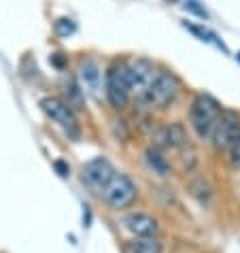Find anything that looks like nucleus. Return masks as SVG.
<instances>
[{"instance_id": "17", "label": "nucleus", "mask_w": 240, "mask_h": 253, "mask_svg": "<svg viewBox=\"0 0 240 253\" xmlns=\"http://www.w3.org/2000/svg\"><path fill=\"white\" fill-rule=\"evenodd\" d=\"M228 153H230V164L234 168H240V134L232 140V145L228 147Z\"/></svg>"}, {"instance_id": "13", "label": "nucleus", "mask_w": 240, "mask_h": 253, "mask_svg": "<svg viewBox=\"0 0 240 253\" xmlns=\"http://www.w3.org/2000/svg\"><path fill=\"white\" fill-rule=\"evenodd\" d=\"M183 28L192 32L196 39L204 41V43H210V45H215L217 49H221L223 53H228V47H225V43H223V41L217 37V34H215L213 30H208L206 26H202V24H192V22H183Z\"/></svg>"}, {"instance_id": "1", "label": "nucleus", "mask_w": 240, "mask_h": 253, "mask_svg": "<svg viewBox=\"0 0 240 253\" xmlns=\"http://www.w3.org/2000/svg\"><path fill=\"white\" fill-rule=\"evenodd\" d=\"M219 115H221V104L210 94H198L189 109V124L200 140H208Z\"/></svg>"}, {"instance_id": "9", "label": "nucleus", "mask_w": 240, "mask_h": 253, "mask_svg": "<svg viewBox=\"0 0 240 253\" xmlns=\"http://www.w3.org/2000/svg\"><path fill=\"white\" fill-rule=\"evenodd\" d=\"M79 81H81V87L83 92L89 94L94 100H100V94H102V70L98 66L96 60H83L79 64Z\"/></svg>"}, {"instance_id": "15", "label": "nucleus", "mask_w": 240, "mask_h": 253, "mask_svg": "<svg viewBox=\"0 0 240 253\" xmlns=\"http://www.w3.org/2000/svg\"><path fill=\"white\" fill-rule=\"evenodd\" d=\"M134 253H164V245L160 243L158 236H143L132 241Z\"/></svg>"}, {"instance_id": "16", "label": "nucleus", "mask_w": 240, "mask_h": 253, "mask_svg": "<svg viewBox=\"0 0 240 253\" xmlns=\"http://www.w3.org/2000/svg\"><path fill=\"white\" fill-rule=\"evenodd\" d=\"M53 30H55V34H60V37H70V34H75V30H77V24L73 19L62 17L53 24Z\"/></svg>"}, {"instance_id": "7", "label": "nucleus", "mask_w": 240, "mask_h": 253, "mask_svg": "<svg viewBox=\"0 0 240 253\" xmlns=\"http://www.w3.org/2000/svg\"><path fill=\"white\" fill-rule=\"evenodd\" d=\"M113 177H115V168L107 158H94L81 168L83 185L96 194H102V189L109 185Z\"/></svg>"}, {"instance_id": "6", "label": "nucleus", "mask_w": 240, "mask_h": 253, "mask_svg": "<svg viewBox=\"0 0 240 253\" xmlns=\"http://www.w3.org/2000/svg\"><path fill=\"white\" fill-rule=\"evenodd\" d=\"M158 77V68L153 66V62L138 58L128 62V83H130V98L140 102L149 92L153 79Z\"/></svg>"}, {"instance_id": "4", "label": "nucleus", "mask_w": 240, "mask_h": 253, "mask_svg": "<svg viewBox=\"0 0 240 253\" xmlns=\"http://www.w3.org/2000/svg\"><path fill=\"white\" fill-rule=\"evenodd\" d=\"M179 79L172 75V73H166V70H158V77L153 79L149 92L147 96L140 100V104H145V107H151V109H164L168 107L170 102H174L176 94H179Z\"/></svg>"}, {"instance_id": "20", "label": "nucleus", "mask_w": 240, "mask_h": 253, "mask_svg": "<svg viewBox=\"0 0 240 253\" xmlns=\"http://www.w3.org/2000/svg\"><path fill=\"white\" fill-rule=\"evenodd\" d=\"M236 60H238V62H240V51H238V53H236Z\"/></svg>"}, {"instance_id": "10", "label": "nucleus", "mask_w": 240, "mask_h": 253, "mask_svg": "<svg viewBox=\"0 0 240 253\" xmlns=\"http://www.w3.org/2000/svg\"><path fill=\"white\" fill-rule=\"evenodd\" d=\"M123 228L130 232L134 238H143V236H158L160 226L158 219L151 217L149 213H128L123 217Z\"/></svg>"}, {"instance_id": "5", "label": "nucleus", "mask_w": 240, "mask_h": 253, "mask_svg": "<svg viewBox=\"0 0 240 253\" xmlns=\"http://www.w3.org/2000/svg\"><path fill=\"white\" fill-rule=\"evenodd\" d=\"M136 196H138L136 183H134L128 174H121V172H115V177H113L109 181V185L102 189L104 202L115 211L132 207L134 200H136Z\"/></svg>"}, {"instance_id": "12", "label": "nucleus", "mask_w": 240, "mask_h": 253, "mask_svg": "<svg viewBox=\"0 0 240 253\" xmlns=\"http://www.w3.org/2000/svg\"><path fill=\"white\" fill-rule=\"evenodd\" d=\"M145 162H147V166L151 168V170L158 174V177H170L172 174V166H170V162H168V158L161 153L158 147H149V149L145 151Z\"/></svg>"}, {"instance_id": "3", "label": "nucleus", "mask_w": 240, "mask_h": 253, "mask_svg": "<svg viewBox=\"0 0 240 253\" xmlns=\"http://www.w3.org/2000/svg\"><path fill=\"white\" fill-rule=\"evenodd\" d=\"M39 107L43 109V113L49 119H51V122L58 124L70 138L77 140V138L81 136V128H79V119H77V113L68 107L64 100H60V98H55V96H45V98H40Z\"/></svg>"}, {"instance_id": "11", "label": "nucleus", "mask_w": 240, "mask_h": 253, "mask_svg": "<svg viewBox=\"0 0 240 253\" xmlns=\"http://www.w3.org/2000/svg\"><path fill=\"white\" fill-rule=\"evenodd\" d=\"M155 138L160 140V145L168 147V149H176V151H183L189 145L187 132H185V128H183V124H179V122L161 128L158 134H155Z\"/></svg>"}, {"instance_id": "2", "label": "nucleus", "mask_w": 240, "mask_h": 253, "mask_svg": "<svg viewBox=\"0 0 240 253\" xmlns=\"http://www.w3.org/2000/svg\"><path fill=\"white\" fill-rule=\"evenodd\" d=\"M104 94L113 109L121 111L130 102V83H128V62H113L104 73Z\"/></svg>"}, {"instance_id": "18", "label": "nucleus", "mask_w": 240, "mask_h": 253, "mask_svg": "<svg viewBox=\"0 0 240 253\" xmlns=\"http://www.w3.org/2000/svg\"><path fill=\"white\" fill-rule=\"evenodd\" d=\"M185 6H187V9H189V11H194V13H196V15H200V17H204V19H206V17H208V13H206V11H204V6H200V2H198V0H185Z\"/></svg>"}, {"instance_id": "19", "label": "nucleus", "mask_w": 240, "mask_h": 253, "mask_svg": "<svg viewBox=\"0 0 240 253\" xmlns=\"http://www.w3.org/2000/svg\"><path fill=\"white\" fill-rule=\"evenodd\" d=\"M53 168H55V170H58V174H60V177H68V174H70V168L64 164V162H62V160H55L53 162Z\"/></svg>"}, {"instance_id": "14", "label": "nucleus", "mask_w": 240, "mask_h": 253, "mask_svg": "<svg viewBox=\"0 0 240 253\" xmlns=\"http://www.w3.org/2000/svg\"><path fill=\"white\" fill-rule=\"evenodd\" d=\"M64 94H66V104L73 111H79V109H83V89H81V85L77 83V79L75 77H68V79L64 81Z\"/></svg>"}, {"instance_id": "8", "label": "nucleus", "mask_w": 240, "mask_h": 253, "mask_svg": "<svg viewBox=\"0 0 240 253\" xmlns=\"http://www.w3.org/2000/svg\"><path fill=\"white\" fill-rule=\"evenodd\" d=\"M240 134V115L236 111H221L213 132H210L208 143L215 147V149H228L232 145V140Z\"/></svg>"}]
</instances>
